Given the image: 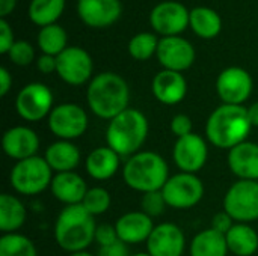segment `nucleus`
<instances>
[{"mask_svg": "<svg viewBox=\"0 0 258 256\" xmlns=\"http://www.w3.org/2000/svg\"><path fill=\"white\" fill-rule=\"evenodd\" d=\"M157 59L165 69L183 72L195 62L194 45L181 36H166L159 41Z\"/></svg>", "mask_w": 258, "mask_h": 256, "instance_id": "nucleus-15", "label": "nucleus"}, {"mask_svg": "<svg viewBox=\"0 0 258 256\" xmlns=\"http://www.w3.org/2000/svg\"><path fill=\"white\" fill-rule=\"evenodd\" d=\"M63 8L65 0H32L29 5V18L33 24L41 27L56 24Z\"/></svg>", "mask_w": 258, "mask_h": 256, "instance_id": "nucleus-29", "label": "nucleus"}, {"mask_svg": "<svg viewBox=\"0 0 258 256\" xmlns=\"http://www.w3.org/2000/svg\"><path fill=\"white\" fill-rule=\"evenodd\" d=\"M68 256H94L92 253L86 252V250H82V252H74V253H70Z\"/></svg>", "mask_w": 258, "mask_h": 256, "instance_id": "nucleus-45", "label": "nucleus"}, {"mask_svg": "<svg viewBox=\"0 0 258 256\" xmlns=\"http://www.w3.org/2000/svg\"><path fill=\"white\" fill-rule=\"evenodd\" d=\"M234 226V220L231 219V216L225 211H221V213H216L213 217H212V229L218 231L219 234H227L231 228Z\"/></svg>", "mask_w": 258, "mask_h": 256, "instance_id": "nucleus-39", "label": "nucleus"}, {"mask_svg": "<svg viewBox=\"0 0 258 256\" xmlns=\"http://www.w3.org/2000/svg\"><path fill=\"white\" fill-rule=\"evenodd\" d=\"M148 119L138 110L128 107L109 121L106 128V143L121 158L132 157L141 151L148 137Z\"/></svg>", "mask_w": 258, "mask_h": 256, "instance_id": "nucleus-4", "label": "nucleus"}, {"mask_svg": "<svg viewBox=\"0 0 258 256\" xmlns=\"http://www.w3.org/2000/svg\"><path fill=\"white\" fill-rule=\"evenodd\" d=\"M44 158L54 174H62L74 172L80 163L82 154L71 140H56L45 149Z\"/></svg>", "mask_w": 258, "mask_h": 256, "instance_id": "nucleus-24", "label": "nucleus"}, {"mask_svg": "<svg viewBox=\"0 0 258 256\" xmlns=\"http://www.w3.org/2000/svg\"><path fill=\"white\" fill-rule=\"evenodd\" d=\"M228 252L225 235L212 228L198 232L189 247L190 256H227Z\"/></svg>", "mask_w": 258, "mask_h": 256, "instance_id": "nucleus-27", "label": "nucleus"}, {"mask_svg": "<svg viewBox=\"0 0 258 256\" xmlns=\"http://www.w3.org/2000/svg\"><path fill=\"white\" fill-rule=\"evenodd\" d=\"M97 256H130V253H128L127 244L119 240V241H116V243H113L110 246L100 247Z\"/></svg>", "mask_w": 258, "mask_h": 256, "instance_id": "nucleus-40", "label": "nucleus"}, {"mask_svg": "<svg viewBox=\"0 0 258 256\" xmlns=\"http://www.w3.org/2000/svg\"><path fill=\"white\" fill-rule=\"evenodd\" d=\"M204 184L195 174L180 172L166 181L162 189L168 207L174 210H190L204 198Z\"/></svg>", "mask_w": 258, "mask_h": 256, "instance_id": "nucleus-8", "label": "nucleus"}, {"mask_svg": "<svg viewBox=\"0 0 258 256\" xmlns=\"http://www.w3.org/2000/svg\"><path fill=\"white\" fill-rule=\"evenodd\" d=\"M77 2H79V0H77Z\"/></svg>", "mask_w": 258, "mask_h": 256, "instance_id": "nucleus-47", "label": "nucleus"}, {"mask_svg": "<svg viewBox=\"0 0 258 256\" xmlns=\"http://www.w3.org/2000/svg\"><path fill=\"white\" fill-rule=\"evenodd\" d=\"M88 190L86 181L76 172L54 174L50 186V192L54 199L65 204V207L82 204Z\"/></svg>", "mask_w": 258, "mask_h": 256, "instance_id": "nucleus-22", "label": "nucleus"}, {"mask_svg": "<svg viewBox=\"0 0 258 256\" xmlns=\"http://www.w3.org/2000/svg\"><path fill=\"white\" fill-rule=\"evenodd\" d=\"M254 81L251 74L240 66L225 68L216 80V92L224 104L243 106L251 97Z\"/></svg>", "mask_w": 258, "mask_h": 256, "instance_id": "nucleus-11", "label": "nucleus"}, {"mask_svg": "<svg viewBox=\"0 0 258 256\" xmlns=\"http://www.w3.org/2000/svg\"><path fill=\"white\" fill-rule=\"evenodd\" d=\"M166 207H168V204L165 201L162 190L144 193L141 198V211L145 213L147 216H150L151 219L162 216Z\"/></svg>", "mask_w": 258, "mask_h": 256, "instance_id": "nucleus-34", "label": "nucleus"}, {"mask_svg": "<svg viewBox=\"0 0 258 256\" xmlns=\"http://www.w3.org/2000/svg\"><path fill=\"white\" fill-rule=\"evenodd\" d=\"M122 6L119 0H79L77 14L89 27H107L121 15Z\"/></svg>", "mask_w": 258, "mask_h": 256, "instance_id": "nucleus-18", "label": "nucleus"}, {"mask_svg": "<svg viewBox=\"0 0 258 256\" xmlns=\"http://www.w3.org/2000/svg\"><path fill=\"white\" fill-rule=\"evenodd\" d=\"M11 88H12V75L5 66H2L0 68V97H6Z\"/></svg>", "mask_w": 258, "mask_h": 256, "instance_id": "nucleus-42", "label": "nucleus"}, {"mask_svg": "<svg viewBox=\"0 0 258 256\" xmlns=\"http://www.w3.org/2000/svg\"><path fill=\"white\" fill-rule=\"evenodd\" d=\"M224 211L236 223L258 220V181L239 180L224 196Z\"/></svg>", "mask_w": 258, "mask_h": 256, "instance_id": "nucleus-7", "label": "nucleus"}, {"mask_svg": "<svg viewBox=\"0 0 258 256\" xmlns=\"http://www.w3.org/2000/svg\"><path fill=\"white\" fill-rule=\"evenodd\" d=\"M0 256H38L36 246L23 234H3L0 237Z\"/></svg>", "mask_w": 258, "mask_h": 256, "instance_id": "nucleus-31", "label": "nucleus"}, {"mask_svg": "<svg viewBox=\"0 0 258 256\" xmlns=\"http://www.w3.org/2000/svg\"><path fill=\"white\" fill-rule=\"evenodd\" d=\"M190 12L178 2H162L151 11L150 23L154 32L166 36H180L189 26Z\"/></svg>", "mask_w": 258, "mask_h": 256, "instance_id": "nucleus-14", "label": "nucleus"}, {"mask_svg": "<svg viewBox=\"0 0 258 256\" xmlns=\"http://www.w3.org/2000/svg\"><path fill=\"white\" fill-rule=\"evenodd\" d=\"M36 65H38V69L42 74H51V72L57 71V59H56V56L42 54V56L38 57Z\"/></svg>", "mask_w": 258, "mask_h": 256, "instance_id": "nucleus-41", "label": "nucleus"}, {"mask_svg": "<svg viewBox=\"0 0 258 256\" xmlns=\"http://www.w3.org/2000/svg\"><path fill=\"white\" fill-rule=\"evenodd\" d=\"M159 39L154 33H138L128 42V54L136 60H148L157 53Z\"/></svg>", "mask_w": 258, "mask_h": 256, "instance_id": "nucleus-32", "label": "nucleus"}, {"mask_svg": "<svg viewBox=\"0 0 258 256\" xmlns=\"http://www.w3.org/2000/svg\"><path fill=\"white\" fill-rule=\"evenodd\" d=\"M121 166V157L107 145L92 149L85 161L86 172L97 181H107L116 175Z\"/></svg>", "mask_w": 258, "mask_h": 256, "instance_id": "nucleus-23", "label": "nucleus"}, {"mask_svg": "<svg viewBox=\"0 0 258 256\" xmlns=\"http://www.w3.org/2000/svg\"><path fill=\"white\" fill-rule=\"evenodd\" d=\"M251 128L246 107L221 104L210 113L206 122V137L213 146L230 151L246 142Z\"/></svg>", "mask_w": 258, "mask_h": 256, "instance_id": "nucleus-1", "label": "nucleus"}, {"mask_svg": "<svg viewBox=\"0 0 258 256\" xmlns=\"http://www.w3.org/2000/svg\"><path fill=\"white\" fill-rule=\"evenodd\" d=\"M171 131H172V134L177 139L186 137V136L194 133V122H192V119L187 115L178 113L171 121Z\"/></svg>", "mask_w": 258, "mask_h": 256, "instance_id": "nucleus-36", "label": "nucleus"}, {"mask_svg": "<svg viewBox=\"0 0 258 256\" xmlns=\"http://www.w3.org/2000/svg\"><path fill=\"white\" fill-rule=\"evenodd\" d=\"M110 204H112L110 193L104 187H92V189H89L85 199H83V202H82L85 210L89 214H92L94 217L104 214L110 208Z\"/></svg>", "mask_w": 258, "mask_h": 256, "instance_id": "nucleus-33", "label": "nucleus"}, {"mask_svg": "<svg viewBox=\"0 0 258 256\" xmlns=\"http://www.w3.org/2000/svg\"><path fill=\"white\" fill-rule=\"evenodd\" d=\"M207 157H209L207 142L204 137L195 133L177 139L172 149V158L177 167L186 174L197 175L206 166Z\"/></svg>", "mask_w": 258, "mask_h": 256, "instance_id": "nucleus-13", "label": "nucleus"}, {"mask_svg": "<svg viewBox=\"0 0 258 256\" xmlns=\"http://www.w3.org/2000/svg\"><path fill=\"white\" fill-rule=\"evenodd\" d=\"M54 172L44 157L35 155L17 161L9 174L12 189L24 196H35L50 189Z\"/></svg>", "mask_w": 258, "mask_h": 256, "instance_id": "nucleus-6", "label": "nucleus"}, {"mask_svg": "<svg viewBox=\"0 0 258 256\" xmlns=\"http://www.w3.org/2000/svg\"><path fill=\"white\" fill-rule=\"evenodd\" d=\"M145 244L147 253L151 256H181L186 249V237L180 226L163 222L154 226Z\"/></svg>", "mask_w": 258, "mask_h": 256, "instance_id": "nucleus-16", "label": "nucleus"}, {"mask_svg": "<svg viewBox=\"0 0 258 256\" xmlns=\"http://www.w3.org/2000/svg\"><path fill=\"white\" fill-rule=\"evenodd\" d=\"M17 0H0V17L5 18L15 9Z\"/></svg>", "mask_w": 258, "mask_h": 256, "instance_id": "nucleus-43", "label": "nucleus"}, {"mask_svg": "<svg viewBox=\"0 0 258 256\" xmlns=\"http://www.w3.org/2000/svg\"><path fill=\"white\" fill-rule=\"evenodd\" d=\"M50 131L57 140H74L82 137L89 125L88 113L85 109L74 103H63L53 107L47 118Z\"/></svg>", "mask_w": 258, "mask_h": 256, "instance_id": "nucleus-9", "label": "nucleus"}, {"mask_svg": "<svg viewBox=\"0 0 258 256\" xmlns=\"http://www.w3.org/2000/svg\"><path fill=\"white\" fill-rule=\"evenodd\" d=\"M130 256H151V255H148V253H145V252H139V253H135V255H130Z\"/></svg>", "mask_w": 258, "mask_h": 256, "instance_id": "nucleus-46", "label": "nucleus"}, {"mask_svg": "<svg viewBox=\"0 0 258 256\" xmlns=\"http://www.w3.org/2000/svg\"><path fill=\"white\" fill-rule=\"evenodd\" d=\"M248 118H249L251 125L258 128V101L248 107Z\"/></svg>", "mask_w": 258, "mask_h": 256, "instance_id": "nucleus-44", "label": "nucleus"}, {"mask_svg": "<svg viewBox=\"0 0 258 256\" xmlns=\"http://www.w3.org/2000/svg\"><path fill=\"white\" fill-rule=\"evenodd\" d=\"M15 110L27 122L42 121L53 110V92L44 83H29L18 92Z\"/></svg>", "mask_w": 258, "mask_h": 256, "instance_id": "nucleus-10", "label": "nucleus"}, {"mask_svg": "<svg viewBox=\"0 0 258 256\" xmlns=\"http://www.w3.org/2000/svg\"><path fill=\"white\" fill-rule=\"evenodd\" d=\"M2 149L6 154V157L15 160L17 163L38 155L39 137L30 127L15 125L3 133Z\"/></svg>", "mask_w": 258, "mask_h": 256, "instance_id": "nucleus-17", "label": "nucleus"}, {"mask_svg": "<svg viewBox=\"0 0 258 256\" xmlns=\"http://www.w3.org/2000/svg\"><path fill=\"white\" fill-rule=\"evenodd\" d=\"M38 45L42 54L59 56L67 48V32L57 24L41 27L38 33Z\"/></svg>", "mask_w": 258, "mask_h": 256, "instance_id": "nucleus-30", "label": "nucleus"}, {"mask_svg": "<svg viewBox=\"0 0 258 256\" xmlns=\"http://www.w3.org/2000/svg\"><path fill=\"white\" fill-rule=\"evenodd\" d=\"M89 110L100 119L110 121L128 109L130 89L127 81L115 72L97 74L88 86Z\"/></svg>", "mask_w": 258, "mask_h": 256, "instance_id": "nucleus-2", "label": "nucleus"}, {"mask_svg": "<svg viewBox=\"0 0 258 256\" xmlns=\"http://www.w3.org/2000/svg\"><path fill=\"white\" fill-rule=\"evenodd\" d=\"M8 56L12 63L18 66H27L35 60V48L27 41H15Z\"/></svg>", "mask_w": 258, "mask_h": 256, "instance_id": "nucleus-35", "label": "nucleus"}, {"mask_svg": "<svg viewBox=\"0 0 258 256\" xmlns=\"http://www.w3.org/2000/svg\"><path fill=\"white\" fill-rule=\"evenodd\" d=\"M151 91L159 103L166 106H175L184 100L187 94V83L181 72L162 69L154 75Z\"/></svg>", "mask_w": 258, "mask_h": 256, "instance_id": "nucleus-19", "label": "nucleus"}, {"mask_svg": "<svg viewBox=\"0 0 258 256\" xmlns=\"http://www.w3.org/2000/svg\"><path fill=\"white\" fill-rule=\"evenodd\" d=\"M14 33H12V27L8 24V21L5 18L0 20V53L8 54L11 47L14 45Z\"/></svg>", "mask_w": 258, "mask_h": 256, "instance_id": "nucleus-38", "label": "nucleus"}, {"mask_svg": "<svg viewBox=\"0 0 258 256\" xmlns=\"http://www.w3.org/2000/svg\"><path fill=\"white\" fill-rule=\"evenodd\" d=\"M95 241L98 243L100 247L110 246V244L119 241L115 225H109V223L98 225L97 226V231H95Z\"/></svg>", "mask_w": 258, "mask_h": 256, "instance_id": "nucleus-37", "label": "nucleus"}, {"mask_svg": "<svg viewBox=\"0 0 258 256\" xmlns=\"http://www.w3.org/2000/svg\"><path fill=\"white\" fill-rule=\"evenodd\" d=\"M122 178L127 187L139 193L162 190L169 180L166 160L154 151H139L128 157L122 167Z\"/></svg>", "mask_w": 258, "mask_h": 256, "instance_id": "nucleus-5", "label": "nucleus"}, {"mask_svg": "<svg viewBox=\"0 0 258 256\" xmlns=\"http://www.w3.org/2000/svg\"><path fill=\"white\" fill-rule=\"evenodd\" d=\"M97 226L95 217L82 204L63 207L54 222V241L68 253L86 250L95 241Z\"/></svg>", "mask_w": 258, "mask_h": 256, "instance_id": "nucleus-3", "label": "nucleus"}, {"mask_svg": "<svg viewBox=\"0 0 258 256\" xmlns=\"http://www.w3.org/2000/svg\"><path fill=\"white\" fill-rule=\"evenodd\" d=\"M57 59V75L71 86H82L92 77V57L80 47H67Z\"/></svg>", "mask_w": 258, "mask_h": 256, "instance_id": "nucleus-12", "label": "nucleus"}, {"mask_svg": "<svg viewBox=\"0 0 258 256\" xmlns=\"http://www.w3.org/2000/svg\"><path fill=\"white\" fill-rule=\"evenodd\" d=\"M27 220L24 204L9 193L0 195V231L3 234H14L23 228Z\"/></svg>", "mask_w": 258, "mask_h": 256, "instance_id": "nucleus-25", "label": "nucleus"}, {"mask_svg": "<svg viewBox=\"0 0 258 256\" xmlns=\"http://www.w3.org/2000/svg\"><path fill=\"white\" fill-rule=\"evenodd\" d=\"M154 226L156 225L153 223V219L142 211L125 213L115 223L118 238L127 246L147 243Z\"/></svg>", "mask_w": 258, "mask_h": 256, "instance_id": "nucleus-20", "label": "nucleus"}, {"mask_svg": "<svg viewBox=\"0 0 258 256\" xmlns=\"http://www.w3.org/2000/svg\"><path fill=\"white\" fill-rule=\"evenodd\" d=\"M189 26L200 38L212 39L219 35L222 29V20L221 15L212 8L198 6L190 11Z\"/></svg>", "mask_w": 258, "mask_h": 256, "instance_id": "nucleus-28", "label": "nucleus"}, {"mask_svg": "<svg viewBox=\"0 0 258 256\" xmlns=\"http://www.w3.org/2000/svg\"><path fill=\"white\" fill-rule=\"evenodd\" d=\"M230 170L245 181H258V143L243 142L228 151Z\"/></svg>", "mask_w": 258, "mask_h": 256, "instance_id": "nucleus-21", "label": "nucleus"}, {"mask_svg": "<svg viewBox=\"0 0 258 256\" xmlns=\"http://www.w3.org/2000/svg\"><path fill=\"white\" fill-rule=\"evenodd\" d=\"M225 240L228 250L236 256H252L258 250V234L249 223H234Z\"/></svg>", "mask_w": 258, "mask_h": 256, "instance_id": "nucleus-26", "label": "nucleus"}]
</instances>
